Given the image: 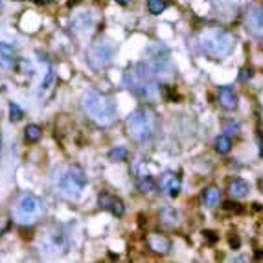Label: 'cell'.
<instances>
[{"label": "cell", "instance_id": "cell-1", "mask_svg": "<svg viewBox=\"0 0 263 263\" xmlns=\"http://www.w3.org/2000/svg\"><path fill=\"white\" fill-rule=\"evenodd\" d=\"M153 72L149 70V66L145 63H136L123 74V83L125 87L135 94L136 98H140L144 101H155L158 96L157 81H155Z\"/></svg>", "mask_w": 263, "mask_h": 263}, {"label": "cell", "instance_id": "cell-2", "mask_svg": "<svg viewBox=\"0 0 263 263\" xmlns=\"http://www.w3.org/2000/svg\"><path fill=\"white\" fill-rule=\"evenodd\" d=\"M199 46L202 53L214 61H221L228 57L236 48V39L232 33L221 28H206L199 33Z\"/></svg>", "mask_w": 263, "mask_h": 263}, {"label": "cell", "instance_id": "cell-3", "mask_svg": "<svg viewBox=\"0 0 263 263\" xmlns=\"http://www.w3.org/2000/svg\"><path fill=\"white\" fill-rule=\"evenodd\" d=\"M81 105L85 114L100 127H109L116 120V107L112 100L98 90H87L81 96Z\"/></svg>", "mask_w": 263, "mask_h": 263}, {"label": "cell", "instance_id": "cell-4", "mask_svg": "<svg viewBox=\"0 0 263 263\" xmlns=\"http://www.w3.org/2000/svg\"><path fill=\"white\" fill-rule=\"evenodd\" d=\"M53 186L55 192L61 197L68 199V201H78L83 193L85 186H87V177H85L83 170L79 166H68L57 171L55 179H53Z\"/></svg>", "mask_w": 263, "mask_h": 263}, {"label": "cell", "instance_id": "cell-5", "mask_svg": "<svg viewBox=\"0 0 263 263\" xmlns=\"http://www.w3.org/2000/svg\"><path fill=\"white\" fill-rule=\"evenodd\" d=\"M155 127H157V120H155L153 112L147 109H136L125 122L129 138L136 144H144V142L151 140L155 135Z\"/></svg>", "mask_w": 263, "mask_h": 263}, {"label": "cell", "instance_id": "cell-6", "mask_svg": "<svg viewBox=\"0 0 263 263\" xmlns=\"http://www.w3.org/2000/svg\"><path fill=\"white\" fill-rule=\"evenodd\" d=\"M15 219L22 224H33L37 221L43 219L44 215V206L39 197H35L33 193H22L17 199L13 206Z\"/></svg>", "mask_w": 263, "mask_h": 263}, {"label": "cell", "instance_id": "cell-7", "mask_svg": "<svg viewBox=\"0 0 263 263\" xmlns=\"http://www.w3.org/2000/svg\"><path fill=\"white\" fill-rule=\"evenodd\" d=\"M112 55H114V46L107 39H98L96 43L90 44V48L87 52L88 65L92 66L94 70L105 68L110 63V59H112Z\"/></svg>", "mask_w": 263, "mask_h": 263}, {"label": "cell", "instance_id": "cell-8", "mask_svg": "<svg viewBox=\"0 0 263 263\" xmlns=\"http://www.w3.org/2000/svg\"><path fill=\"white\" fill-rule=\"evenodd\" d=\"M41 249L46 256H52V258H57V256H63L68 249V243H66L65 234L61 232H53V234H46V236L41 239Z\"/></svg>", "mask_w": 263, "mask_h": 263}, {"label": "cell", "instance_id": "cell-9", "mask_svg": "<svg viewBox=\"0 0 263 263\" xmlns=\"http://www.w3.org/2000/svg\"><path fill=\"white\" fill-rule=\"evenodd\" d=\"M245 24L249 31L258 39H263V6L250 4L245 13Z\"/></svg>", "mask_w": 263, "mask_h": 263}, {"label": "cell", "instance_id": "cell-10", "mask_svg": "<svg viewBox=\"0 0 263 263\" xmlns=\"http://www.w3.org/2000/svg\"><path fill=\"white\" fill-rule=\"evenodd\" d=\"M98 204H100V208H103V210H109L110 214L116 215V217H122V215L125 214L123 202L120 201L118 197H114V195H110V193H107V192L100 193Z\"/></svg>", "mask_w": 263, "mask_h": 263}, {"label": "cell", "instance_id": "cell-11", "mask_svg": "<svg viewBox=\"0 0 263 263\" xmlns=\"http://www.w3.org/2000/svg\"><path fill=\"white\" fill-rule=\"evenodd\" d=\"M147 245H149V249L153 250V252H157V254H167L171 250L170 237L158 232H151L149 236H147Z\"/></svg>", "mask_w": 263, "mask_h": 263}, {"label": "cell", "instance_id": "cell-12", "mask_svg": "<svg viewBox=\"0 0 263 263\" xmlns=\"http://www.w3.org/2000/svg\"><path fill=\"white\" fill-rule=\"evenodd\" d=\"M158 188H160L162 193L170 195V197H177L180 193V179L175 173H166V175H162V179H160Z\"/></svg>", "mask_w": 263, "mask_h": 263}, {"label": "cell", "instance_id": "cell-13", "mask_svg": "<svg viewBox=\"0 0 263 263\" xmlns=\"http://www.w3.org/2000/svg\"><path fill=\"white\" fill-rule=\"evenodd\" d=\"M17 52H15L13 46L8 43H0V68L11 70L17 65Z\"/></svg>", "mask_w": 263, "mask_h": 263}, {"label": "cell", "instance_id": "cell-14", "mask_svg": "<svg viewBox=\"0 0 263 263\" xmlns=\"http://www.w3.org/2000/svg\"><path fill=\"white\" fill-rule=\"evenodd\" d=\"M217 101L224 110H232L237 107V96L232 87H221L217 92Z\"/></svg>", "mask_w": 263, "mask_h": 263}, {"label": "cell", "instance_id": "cell-15", "mask_svg": "<svg viewBox=\"0 0 263 263\" xmlns=\"http://www.w3.org/2000/svg\"><path fill=\"white\" fill-rule=\"evenodd\" d=\"M228 193H230L234 199H243L247 193H249V184H247L243 179H234V180H230V184H228Z\"/></svg>", "mask_w": 263, "mask_h": 263}, {"label": "cell", "instance_id": "cell-16", "mask_svg": "<svg viewBox=\"0 0 263 263\" xmlns=\"http://www.w3.org/2000/svg\"><path fill=\"white\" fill-rule=\"evenodd\" d=\"M202 201H204V204L210 208L217 206L221 201V193L219 190L215 188V186H210V188H206L204 192H202Z\"/></svg>", "mask_w": 263, "mask_h": 263}, {"label": "cell", "instance_id": "cell-17", "mask_svg": "<svg viewBox=\"0 0 263 263\" xmlns=\"http://www.w3.org/2000/svg\"><path fill=\"white\" fill-rule=\"evenodd\" d=\"M214 147H215V151H217V153L227 155L228 151L232 149V140H230L227 135H221V136H217V138H215Z\"/></svg>", "mask_w": 263, "mask_h": 263}, {"label": "cell", "instance_id": "cell-18", "mask_svg": "<svg viewBox=\"0 0 263 263\" xmlns=\"http://www.w3.org/2000/svg\"><path fill=\"white\" fill-rule=\"evenodd\" d=\"M160 219H162L164 224H167V227H175V224L179 223V214H177V210H173V208H164V210L160 212Z\"/></svg>", "mask_w": 263, "mask_h": 263}, {"label": "cell", "instance_id": "cell-19", "mask_svg": "<svg viewBox=\"0 0 263 263\" xmlns=\"http://www.w3.org/2000/svg\"><path fill=\"white\" fill-rule=\"evenodd\" d=\"M24 133H26V140L30 142V144H35V142H39L41 136H43V129H41L39 125H35V123H30Z\"/></svg>", "mask_w": 263, "mask_h": 263}, {"label": "cell", "instance_id": "cell-20", "mask_svg": "<svg viewBox=\"0 0 263 263\" xmlns=\"http://www.w3.org/2000/svg\"><path fill=\"white\" fill-rule=\"evenodd\" d=\"M167 8L166 0H147V9L151 15H160Z\"/></svg>", "mask_w": 263, "mask_h": 263}, {"label": "cell", "instance_id": "cell-21", "mask_svg": "<svg viewBox=\"0 0 263 263\" xmlns=\"http://www.w3.org/2000/svg\"><path fill=\"white\" fill-rule=\"evenodd\" d=\"M109 158L112 162H123V160L127 158V149H125V147H114L109 153Z\"/></svg>", "mask_w": 263, "mask_h": 263}, {"label": "cell", "instance_id": "cell-22", "mask_svg": "<svg viewBox=\"0 0 263 263\" xmlns=\"http://www.w3.org/2000/svg\"><path fill=\"white\" fill-rule=\"evenodd\" d=\"M22 116H24V112H22L21 107L17 103H9V118L17 122V120H22Z\"/></svg>", "mask_w": 263, "mask_h": 263}, {"label": "cell", "instance_id": "cell-23", "mask_svg": "<svg viewBox=\"0 0 263 263\" xmlns=\"http://www.w3.org/2000/svg\"><path fill=\"white\" fill-rule=\"evenodd\" d=\"M224 133H228V135H237L239 133V125H237L236 122H224Z\"/></svg>", "mask_w": 263, "mask_h": 263}, {"label": "cell", "instance_id": "cell-24", "mask_svg": "<svg viewBox=\"0 0 263 263\" xmlns=\"http://www.w3.org/2000/svg\"><path fill=\"white\" fill-rule=\"evenodd\" d=\"M52 81H53V72L50 70L48 74H46V78L43 79V83H41V88H43V90H46V88H48L50 85H52Z\"/></svg>", "mask_w": 263, "mask_h": 263}, {"label": "cell", "instance_id": "cell-25", "mask_svg": "<svg viewBox=\"0 0 263 263\" xmlns=\"http://www.w3.org/2000/svg\"><path fill=\"white\" fill-rule=\"evenodd\" d=\"M204 236H206V239H208V243H210V245H214V243L217 241V234L212 232V230H206V232H204Z\"/></svg>", "mask_w": 263, "mask_h": 263}, {"label": "cell", "instance_id": "cell-26", "mask_svg": "<svg viewBox=\"0 0 263 263\" xmlns=\"http://www.w3.org/2000/svg\"><path fill=\"white\" fill-rule=\"evenodd\" d=\"M9 228V221L8 219H0V236H4Z\"/></svg>", "mask_w": 263, "mask_h": 263}, {"label": "cell", "instance_id": "cell-27", "mask_svg": "<svg viewBox=\"0 0 263 263\" xmlns=\"http://www.w3.org/2000/svg\"><path fill=\"white\" fill-rule=\"evenodd\" d=\"M228 263H249V259H247V256H241V254H239V256H234V258L230 259Z\"/></svg>", "mask_w": 263, "mask_h": 263}, {"label": "cell", "instance_id": "cell-28", "mask_svg": "<svg viewBox=\"0 0 263 263\" xmlns=\"http://www.w3.org/2000/svg\"><path fill=\"white\" fill-rule=\"evenodd\" d=\"M224 208L227 210H234V212H241V208H239V204H234V202H224Z\"/></svg>", "mask_w": 263, "mask_h": 263}, {"label": "cell", "instance_id": "cell-29", "mask_svg": "<svg viewBox=\"0 0 263 263\" xmlns=\"http://www.w3.org/2000/svg\"><path fill=\"white\" fill-rule=\"evenodd\" d=\"M249 76H252V72L249 74V70H243V72H241V76H239V81H245V79L249 78Z\"/></svg>", "mask_w": 263, "mask_h": 263}, {"label": "cell", "instance_id": "cell-30", "mask_svg": "<svg viewBox=\"0 0 263 263\" xmlns=\"http://www.w3.org/2000/svg\"><path fill=\"white\" fill-rule=\"evenodd\" d=\"M230 245H232L234 249H237V247H239V239H237V237L234 239V237H232V239H230Z\"/></svg>", "mask_w": 263, "mask_h": 263}, {"label": "cell", "instance_id": "cell-31", "mask_svg": "<svg viewBox=\"0 0 263 263\" xmlns=\"http://www.w3.org/2000/svg\"><path fill=\"white\" fill-rule=\"evenodd\" d=\"M258 186H259V190H261V192H263V177L258 180Z\"/></svg>", "mask_w": 263, "mask_h": 263}, {"label": "cell", "instance_id": "cell-32", "mask_svg": "<svg viewBox=\"0 0 263 263\" xmlns=\"http://www.w3.org/2000/svg\"><path fill=\"white\" fill-rule=\"evenodd\" d=\"M35 2H39V4H46V2H52V0H35Z\"/></svg>", "mask_w": 263, "mask_h": 263}, {"label": "cell", "instance_id": "cell-33", "mask_svg": "<svg viewBox=\"0 0 263 263\" xmlns=\"http://www.w3.org/2000/svg\"><path fill=\"white\" fill-rule=\"evenodd\" d=\"M118 2H122V4H125V2H131V0H118Z\"/></svg>", "mask_w": 263, "mask_h": 263}]
</instances>
